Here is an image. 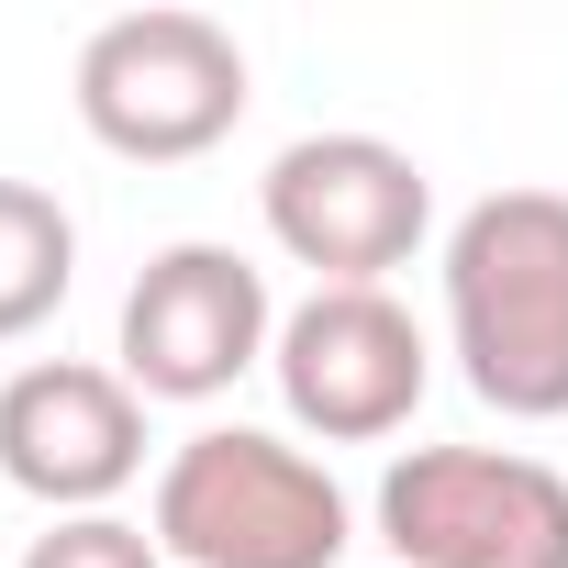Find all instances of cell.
<instances>
[{
  "label": "cell",
  "instance_id": "cell-3",
  "mask_svg": "<svg viewBox=\"0 0 568 568\" xmlns=\"http://www.w3.org/2000/svg\"><path fill=\"white\" fill-rule=\"evenodd\" d=\"M68 101H79V123H90L101 156H123V168H190V156H212L245 123L256 79H245L234 23H212V12H112L79 45Z\"/></svg>",
  "mask_w": 568,
  "mask_h": 568
},
{
  "label": "cell",
  "instance_id": "cell-2",
  "mask_svg": "<svg viewBox=\"0 0 568 568\" xmlns=\"http://www.w3.org/2000/svg\"><path fill=\"white\" fill-rule=\"evenodd\" d=\"M145 535L179 568H346L357 513L313 446L267 424H201L168 446Z\"/></svg>",
  "mask_w": 568,
  "mask_h": 568
},
{
  "label": "cell",
  "instance_id": "cell-6",
  "mask_svg": "<svg viewBox=\"0 0 568 568\" xmlns=\"http://www.w3.org/2000/svg\"><path fill=\"white\" fill-rule=\"evenodd\" d=\"M278 346V302H267V267L212 245V234H179L134 267V291H123V346L112 368L145 390V402H223L245 368H267Z\"/></svg>",
  "mask_w": 568,
  "mask_h": 568
},
{
  "label": "cell",
  "instance_id": "cell-1",
  "mask_svg": "<svg viewBox=\"0 0 568 568\" xmlns=\"http://www.w3.org/2000/svg\"><path fill=\"white\" fill-rule=\"evenodd\" d=\"M446 346L501 424L568 413V190H490L446 223Z\"/></svg>",
  "mask_w": 568,
  "mask_h": 568
},
{
  "label": "cell",
  "instance_id": "cell-5",
  "mask_svg": "<svg viewBox=\"0 0 568 568\" xmlns=\"http://www.w3.org/2000/svg\"><path fill=\"white\" fill-rule=\"evenodd\" d=\"M368 513L390 568H568V479L524 446H402Z\"/></svg>",
  "mask_w": 568,
  "mask_h": 568
},
{
  "label": "cell",
  "instance_id": "cell-10",
  "mask_svg": "<svg viewBox=\"0 0 568 568\" xmlns=\"http://www.w3.org/2000/svg\"><path fill=\"white\" fill-rule=\"evenodd\" d=\"M12 568H168V546L145 524H123V513H57Z\"/></svg>",
  "mask_w": 568,
  "mask_h": 568
},
{
  "label": "cell",
  "instance_id": "cell-7",
  "mask_svg": "<svg viewBox=\"0 0 568 568\" xmlns=\"http://www.w3.org/2000/svg\"><path fill=\"white\" fill-rule=\"evenodd\" d=\"M267 379H278V413L313 446H379V435H402L424 413L435 346L390 291H313V302L278 313Z\"/></svg>",
  "mask_w": 568,
  "mask_h": 568
},
{
  "label": "cell",
  "instance_id": "cell-9",
  "mask_svg": "<svg viewBox=\"0 0 568 568\" xmlns=\"http://www.w3.org/2000/svg\"><path fill=\"white\" fill-rule=\"evenodd\" d=\"M68 291H79V223H68V201L34 190V179H0V346L45 335L68 313Z\"/></svg>",
  "mask_w": 568,
  "mask_h": 568
},
{
  "label": "cell",
  "instance_id": "cell-8",
  "mask_svg": "<svg viewBox=\"0 0 568 568\" xmlns=\"http://www.w3.org/2000/svg\"><path fill=\"white\" fill-rule=\"evenodd\" d=\"M145 390L101 357H23L0 379V479L57 513H112L145 479Z\"/></svg>",
  "mask_w": 568,
  "mask_h": 568
},
{
  "label": "cell",
  "instance_id": "cell-4",
  "mask_svg": "<svg viewBox=\"0 0 568 568\" xmlns=\"http://www.w3.org/2000/svg\"><path fill=\"white\" fill-rule=\"evenodd\" d=\"M267 245L313 267V291H390V267L424 256L435 234V179L390 134H302L256 179Z\"/></svg>",
  "mask_w": 568,
  "mask_h": 568
}]
</instances>
